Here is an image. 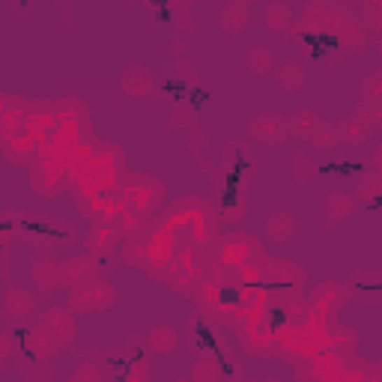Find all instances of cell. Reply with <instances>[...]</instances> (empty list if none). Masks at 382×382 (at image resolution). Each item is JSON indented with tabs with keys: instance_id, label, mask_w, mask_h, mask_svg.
Instances as JSON below:
<instances>
[{
	"instance_id": "obj_3",
	"label": "cell",
	"mask_w": 382,
	"mask_h": 382,
	"mask_svg": "<svg viewBox=\"0 0 382 382\" xmlns=\"http://www.w3.org/2000/svg\"><path fill=\"white\" fill-rule=\"evenodd\" d=\"M96 278V260L93 257H84V260H72L60 266V284H72V287H81L87 281Z\"/></svg>"
},
{
	"instance_id": "obj_16",
	"label": "cell",
	"mask_w": 382,
	"mask_h": 382,
	"mask_svg": "<svg viewBox=\"0 0 382 382\" xmlns=\"http://www.w3.org/2000/svg\"><path fill=\"white\" fill-rule=\"evenodd\" d=\"M278 81H281V87H287V90H296L302 81H305V72H302L296 63H287L284 69L278 72Z\"/></svg>"
},
{
	"instance_id": "obj_15",
	"label": "cell",
	"mask_w": 382,
	"mask_h": 382,
	"mask_svg": "<svg viewBox=\"0 0 382 382\" xmlns=\"http://www.w3.org/2000/svg\"><path fill=\"white\" fill-rule=\"evenodd\" d=\"M325 212H329L332 218H346L353 212V197H346V194H334L325 200Z\"/></svg>"
},
{
	"instance_id": "obj_6",
	"label": "cell",
	"mask_w": 382,
	"mask_h": 382,
	"mask_svg": "<svg viewBox=\"0 0 382 382\" xmlns=\"http://www.w3.org/2000/svg\"><path fill=\"white\" fill-rule=\"evenodd\" d=\"M30 311H33V299L24 293V290H9L6 293V313L9 317L21 320V317H27Z\"/></svg>"
},
{
	"instance_id": "obj_17",
	"label": "cell",
	"mask_w": 382,
	"mask_h": 382,
	"mask_svg": "<svg viewBox=\"0 0 382 382\" xmlns=\"http://www.w3.org/2000/svg\"><path fill=\"white\" fill-rule=\"evenodd\" d=\"M338 134H344V138L350 141V143H355V141H362L365 134H367V126H365V122L358 120V117H353V120H346L344 126L338 129Z\"/></svg>"
},
{
	"instance_id": "obj_24",
	"label": "cell",
	"mask_w": 382,
	"mask_h": 382,
	"mask_svg": "<svg viewBox=\"0 0 382 382\" xmlns=\"http://www.w3.org/2000/svg\"><path fill=\"white\" fill-rule=\"evenodd\" d=\"M126 90H129V93H141V90H153V81H150V78L134 75V78H129V81H126Z\"/></svg>"
},
{
	"instance_id": "obj_12",
	"label": "cell",
	"mask_w": 382,
	"mask_h": 382,
	"mask_svg": "<svg viewBox=\"0 0 382 382\" xmlns=\"http://www.w3.org/2000/svg\"><path fill=\"white\" fill-rule=\"evenodd\" d=\"M266 21H269V27H275V30H287V27H293V13H290L287 6H269V13H266Z\"/></svg>"
},
{
	"instance_id": "obj_21",
	"label": "cell",
	"mask_w": 382,
	"mask_h": 382,
	"mask_svg": "<svg viewBox=\"0 0 382 382\" xmlns=\"http://www.w3.org/2000/svg\"><path fill=\"white\" fill-rule=\"evenodd\" d=\"M99 379H102V370L96 365H81L75 374V382H99Z\"/></svg>"
},
{
	"instance_id": "obj_25",
	"label": "cell",
	"mask_w": 382,
	"mask_h": 382,
	"mask_svg": "<svg viewBox=\"0 0 382 382\" xmlns=\"http://www.w3.org/2000/svg\"><path fill=\"white\" fill-rule=\"evenodd\" d=\"M13 355V344H9V338L3 332H0V362H3V358H9Z\"/></svg>"
},
{
	"instance_id": "obj_13",
	"label": "cell",
	"mask_w": 382,
	"mask_h": 382,
	"mask_svg": "<svg viewBox=\"0 0 382 382\" xmlns=\"http://www.w3.org/2000/svg\"><path fill=\"white\" fill-rule=\"evenodd\" d=\"M317 126H320V120H317V114H296L293 120H290V129H293L296 134H302V138H311L313 132H317Z\"/></svg>"
},
{
	"instance_id": "obj_2",
	"label": "cell",
	"mask_w": 382,
	"mask_h": 382,
	"mask_svg": "<svg viewBox=\"0 0 382 382\" xmlns=\"http://www.w3.org/2000/svg\"><path fill=\"white\" fill-rule=\"evenodd\" d=\"M42 329L48 332L57 344H66V341L75 338V323H72V313L69 311H51V313H45Z\"/></svg>"
},
{
	"instance_id": "obj_8",
	"label": "cell",
	"mask_w": 382,
	"mask_h": 382,
	"mask_svg": "<svg viewBox=\"0 0 382 382\" xmlns=\"http://www.w3.org/2000/svg\"><path fill=\"white\" fill-rule=\"evenodd\" d=\"M57 346H60V344L54 341L51 334H45L42 329H39V332H33V334H30V341H27V350H30L33 355H36V358H48L51 353H57Z\"/></svg>"
},
{
	"instance_id": "obj_10",
	"label": "cell",
	"mask_w": 382,
	"mask_h": 382,
	"mask_svg": "<svg viewBox=\"0 0 382 382\" xmlns=\"http://www.w3.org/2000/svg\"><path fill=\"white\" fill-rule=\"evenodd\" d=\"M221 24L227 27V30H242L245 24H248V6H239V3H230L227 9H224V15H221Z\"/></svg>"
},
{
	"instance_id": "obj_1",
	"label": "cell",
	"mask_w": 382,
	"mask_h": 382,
	"mask_svg": "<svg viewBox=\"0 0 382 382\" xmlns=\"http://www.w3.org/2000/svg\"><path fill=\"white\" fill-rule=\"evenodd\" d=\"M72 308L78 311H90V308H105L114 302V290H111V284H105V281H87V284L75 287L72 290Z\"/></svg>"
},
{
	"instance_id": "obj_23",
	"label": "cell",
	"mask_w": 382,
	"mask_h": 382,
	"mask_svg": "<svg viewBox=\"0 0 382 382\" xmlns=\"http://www.w3.org/2000/svg\"><path fill=\"white\" fill-rule=\"evenodd\" d=\"M147 379H150V367H147V362H134V365L129 367L126 382H147Z\"/></svg>"
},
{
	"instance_id": "obj_20",
	"label": "cell",
	"mask_w": 382,
	"mask_h": 382,
	"mask_svg": "<svg viewBox=\"0 0 382 382\" xmlns=\"http://www.w3.org/2000/svg\"><path fill=\"white\" fill-rule=\"evenodd\" d=\"M311 138L317 141L320 147H332V143L338 141V129H334V126H325V122H320V126H317V132H313Z\"/></svg>"
},
{
	"instance_id": "obj_5",
	"label": "cell",
	"mask_w": 382,
	"mask_h": 382,
	"mask_svg": "<svg viewBox=\"0 0 382 382\" xmlns=\"http://www.w3.org/2000/svg\"><path fill=\"white\" fill-rule=\"evenodd\" d=\"M120 245V233L114 227H96L90 233V251L93 254H111Z\"/></svg>"
},
{
	"instance_id": "obj_26",
	"label": "cell",
	"mask_w": 382,
	"mask_h": 382,
	"mask_svg": "<svg viewBox=\"0 0 382 382\" xmlns=\"http://www.w3.org/2000/svg\"><path fill=\"white\" fill-rule=\"evenodd\" d=\"M179 382H188V379H179Z\"/></svg>"
},
{
	"instance_id": "obj_14",
	"label": "cell",
	"mask_w": 382,
	"mask_h": 382,
	"mask_svg": "<svg viewBox=\"0 0 382 382\" xmlns=\"http://www.w3.org/2000/svg\"><path fill=\"white\" fill-rule=\"evenodd\" d=\"M293 230H296V224H293L290 215H275L272 221H269V236L278 239V242H284L287 236H293Z\"/></svg>"
},
{
	"instance_id": "obj_19",
	"label": "cell",
	"mask_w": 382,
	"mask_h": 382,
	"mask_svg": "<svg viewBox=\"0 0 382 382\" xmlns=\"http://www.w3.org/2000/svg\"><path fill=\"white\" fill-rule=\"evenodd\" d=\"M194 382H218V365L212 358H204L194 367Z\"/></svg>"
},
{
	"instance_id": "obj_4",
	"label": "cell",
	"mask_w": 382,
	"mask_h": 382,
	"mask_svg": "<svg viewBox=\"0 0 382 382\" xmlns=\"http://www.w3.org/2000/svg\"><path fill=\"white\" fill-rule=\"evenodd\" d=\"M251 132L257 138H266V141H281L287 134V122L275 117V114H266V117H257L251 122Z\"/></svg>"
},
{
	"instance_id": "obj_22",
	"label": "cell",
	"mask_w": 382,
	"mask_h": 382,
	"mask_svg": "<svg viewBox=\"0 0 382 382\" xmlns=\"http://www.w3.org/2000/svg\"><path fill=\"white\" fill-rule=\"evenodd\" d=\"M358 194H362V197H367V200H374V197L379 194V176L374 174V176L362 179V185H358Z\"/></svg>"
},
{
	"instance_id": "obj_7",
	"label": "cell",
	"mask_w": 382,
	"mask_h": 382,
	"mask_svg": "<svg viewBox=\"0 0 382 382\" xmlns=\"http://www.w3.org/2000/svg\"><path fill=\"white\" fill-rule=\"evenodd\" d=\"M33 278H36V284L42 290H54L60 284V263H36V269H33Z\"/></svg>"
},
{
	"instance_id": "obj_18",
	"label": "cell",
	"mask_w": 382,
	"mask_h": 382,
	"mask_svg": "<svg viewBox=\"0 0 382 382\" xmlns=\"http://www.w3.org/2000/svg\"><path fill=\"white\" fill-rule=\"evenodd\" d=\"M248 69L251 72H269L272 69V54L263 51V48H254L248 54Z\"/></svg>"
},
{
	"instance_id": "obj_9",
	"label": "cell",
	"mask_w": 382,
	"mask_h": 382,
	"mask_svg": "<svg viewBox=\"0 0 382 382\" xmlns=\"http://www.w3.org/2000/svg\"><path fill=\"white\" fill-rule=\"evenodd\" d=\"M344 299H346L344 284H323V290L317 293V305L323 311H332V308H338Z\"/></svg>"
},
{
	"instance_id": "obj_11",
	"label": "cell",
	"mask_w": 382,
	"mask_h": 382,
	"mask_svg": "<svg viewBox=\"0 0 382 382\" xmlns=\"http://www.w3.org/2000/svg\"><path fill=\"white\" fill-rule=\"evenodd\" d=\"M150 346L155 353H167L176 346V332L171 329V325H159L153 334H150Z\"/></svg>"
}]
</instances>
